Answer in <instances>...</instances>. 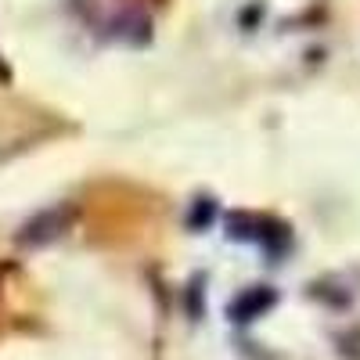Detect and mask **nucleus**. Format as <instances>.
I'll return each mask as SVG.
<instances>
[{
    "instance_id": "1",
    "label": "nucleus",
    "mask_w": 360,
    "mask_h": 360,
    "mask_svg": "<svg viewBox=\"0 0 360 360\" xmlns=\"http://www.w3.org/2000/svg\"><path fill=\"white\" fill-rule=\"evenodd\" d=\"M270 307H274V292L270 288H252L231 307V314H234V321H252V317H259Z\"/></svg>"
},
{
    "instance_id": "2",
    "label": "nucleus",
    "mask_w": 360,
    "mask_h": 360,
    "mask_svg": "<svg viewBox=\"0 0 360 360\" xmlns=\"http://www.w3.org/2000/svg\"><path fill=\"white\" fill-rule=\"evenodd\" d=\"M209 217H213V202H209V198H202L198 205H195V213H191V227H205L209 224Z\"/></svg>"
}]
</instances>
